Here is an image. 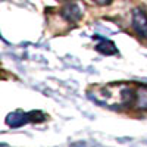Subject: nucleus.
Masks as SVG:
<instances>
[{"instance_id": "f257e3e1", "label": "nucleus", "mask_w": 147, "mask_h": 147, "mask_svg": "<svg viewBox=\"0 0 147 147\" xmlns=\"http://www.w3.org/2000/svg\"><path fill=\"white\" fill-rule=\"evenodd\" d=\"M91 97L103 106H110V107L131 106L136 103V90H132V87L128 84L115 82L96 88Z\"/></svg>"}, {"instance_id": "f03ea898", "label": "nucleus", "mask_w": 147, "mask_h": 147, "mask_svg": "<svg viewBox=\"0 0 147 147\" xmlns=\"http://www.w3.org/2000/svg\"><path fill=\"white\" fill-rule=\"evenodd\" d=\"M131 27L138 37L147 40V13L143 9H134L131 15Z\"/></svg>"}, {"instance_id": "7ed1b4c3", "label": "nucleus", "mask_w": 147, "mask_h": 147, "mask_svg": "<svg viewBox=\"0 0 147 147\" xmlns=\"http://www.w3.org/2000/svg\"><path fill=\"white\" fill-rule=\"evenodd\" d=\"M60 15L62 18H65L68 22H78L82 16V9L80 6V3L77 2H69L66 3L62 9H60Z\"/></svg>"}, {"instance_id": "20e7f679", "label": "nucleus", "mask_w": 147, "mask_h": 147, "mask_svg": "<svg viewBox=\"0 0 147 147\" xmlns=\"http://www.w3.org/2000/svg\"><path fill=\"white\" fill-rule=\"evenodd\" d=\"M136 105L138 109H147V85H143L138 90H136Z\"/></svg>"}, {"instance_id": "39448f33", "label": "nucleus", "mask_w": 147, "mask_h": 147, "mask_svg": "<svg viewBox=\"0 0 147 147\" xmlns=\"http://www.w3.org/2000/svg\"><path fill=\"white\" fill-rule=\"evenodd\" d=\"M97 49V52H100L103 55H115L118 50H116V47L112 41H107V40H103L100 44H97L96 46Z\"/></svg>"}, {"instance_id": "423d86ee", "label": "nucleus", "mask_w": 147, "mask_h": 147, "mask_svg": "<svg viewBox=\"0 0 147 147\" xmlns=\"http://www.w3.org/2000/svg\"><path fill=\"white\" fill-rule=\"evenodd\" d=\"M93 2H96L97 5H100V6H106V5H110L112 0H93Z\"/></svg>"}]
</instances>
